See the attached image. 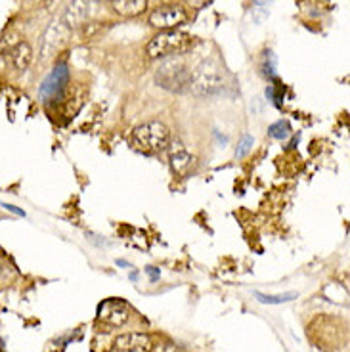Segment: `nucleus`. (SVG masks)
<instances>
[{
    "label": "nucleus",
    "mask_w": 350,
    "mask_h": 352,
    "mask_svg": "<svg viewBox=\"0 0 350 352\" xmlns=\"http://www.w3.org/2000/svg\"><path fill=\"white\" fill-rule=\"evenodd\" d=\"M132 146L144 153H157L168 148L171 144V132L165 123L161 121H149L136 126L131 134Z\"/></svg>",
    "instance_id": "obj_1"
},
{
    "label": "nucleus",
    "mask_w": 350,
    "mask_h": 352,
    "mask_svg": "<svg viewBox=\"0 0 350 352\" xmlns=\"http://www.w3.org/2000/svg\"><path fill=\"white\" fill-rule=\"evenodd\" d=\"M193 36L182 31H165L153 36L146 46V54L151 60H159V58H171V56H180L184 54L188 48H192Z\"/></svg>",
    "instance_id": "obj_2"
},
{
    "label": "nucleus",
    "mask_w": 350,
    "mask_h": 352,
    "mask_svg": "<svg viewBox=\"0 0 350 352\" xmlns=\"http://www.w3.org/2000/svg\"><path fill=\"white\" fill-rule=\"evenodd\" d=\"M224 88V79L220 67L215 62H203L190 75V87L195 96H217Z\"/></svg>",
    "instance_id": "obj_3"
},
{
    "label": "nucleus",
    "mask_w": 350,
    "mask_h": 352,
    "mask_svg": "<svg viewBox=\"0 0 350 352\" xmlns=\"http://www.w3.org/2000/svg\"><path fill=\"white\" fill-rule=\"evenodd\" d=\"M190 75H192V69H188L184 63L168 60V62L161 63L159 69L155 71V82L168 92L180 94L190 87Z\"/></svg>",
    "instance_id": "obj_4"
},
{
    "label": "nucleus",
    "mask_w": 350,
    "mask_h": 352,
    "mask_svg": "<svg viewBox=\"0 0 350 352\" xmlns=\"http://www.w3.org/2000/svg\"><path fill=\"white\" fill-rule=\"evenodd\" d=\"M131 318V307L123 299H105L98 307L96 322L104 327H121Z\"/></svg>",
    "instance_id": "obj_5"
},
{
    "label": "nucleus",
    "mask_w": 350,
    "mask_h": 352,
    "mask_svg": "<svg viewBox=\"0 0 350 352\" xmlns=\"http://www.w3.org/2000/svg\"><path fill=\"white\" fill-rule=\"evenodd\" d=\"M69 82V67L67 63H58L50 75L43 80V87H41V96L44 102H52L58 100L65 92V87Z\"/></svg>",
    "instance_id": "obj_6"
},
{
    "label": "nucleus",
    "mask_w": 350,
    "mask_h": 352,
    "mask_svg": "<svg viewBox=\"0 0 350 352\" xmlns=\"http://www.w3.org/2000/svg\"><path fill=\"white\" fill-rule=\"evenodd\" d=\"M188 14L178 6H163V8L153 10L149 14V25L161 29V31H173L178 25L186 23Z\"/></svg>",
    "instance_id": "obj_7"
},
{
    "label": "nucleus",
    "mask_w": 350,
    "mask_h": 352,
    "mask_svg": "<svg viewBox=\"0 0 350 352\" xmlns=\"http://www.w3.org/2000/svg\"><path fill=\"white\" fill-rule=\"evenodd\" d=\"M153 351V339L148 333H123L115 337L111 351L109 352H151Z\"/></svg>",
    "instance_id": "obj_8"
},
{
    "label": "nucleus",
    "mask_w": 350,
    "mask_h": 352,
    "mask_svg": "<svg viewBox=\"0 0 350 352\" xmlns=\"http://www.w3.org/2000/svg\"><path fill=\"white\" fill-rule=\"evenodd\" d=\"M92 16V0H71L69 6L63 12L62 23L67 29L80 27Z\"/></svg>",
    "instance_id": "obj_9"
},
{
    "label": "nucleus",
    "mask_w": 350,
    "mask_h": 352,
    "mask_svg": "<svg viewBox=\"0 0 350 352\" xmlns=\"http://www.w3.org/2000/svg\"><path fill=\"white\" fill-rule=\"evenodd\" d=\"M69 35V29L63 25L62 21H54L52 25L48 27V31L44 33L43 38V58L48 60L54 52H58L62 48Z\"/></svg>",
    "instance_id": "obj_10"
},
{
    "label": "nucleus",
    "mask_w": 350,
    "mask_h": 352,
    "mask_svg": "<svg viewBox=\"0 0 350 352\" xmlns=\"http://www.w3.org/2000/svg\"><path fill=\"white\" fill-rule=\"evenodd\" d=\"M175 146L176 148H171V168L176 175H188L190 168L193 167V163H195V159L182 144H175Z\"/></svg>",
    "instance_id": "obj_11"
},
{
    "label": "nucleus",
    "mask_w": 350,
    "mask_h": 352,
    "mask_svg": "<svg viewBox=\"0 0 350 352\" xmlns=\"http://www.w3.org/2000/svg\"><path fill=\"white\" fill-rule=\"evenodd\" d=\"M10 60H12V65L18 71H27L31 62H33V50H31V46L25 41L16 43L10 48Z\"/></svg>",
    "instance_id": "obj_12"
},
{
    "label": "nucleus",
    "mask_w": 350,
    "mask_h": 352,
    "mask_svg": "<svg viewBox=\"0 0 350 352\" xmlns=\"http://www.w3.org/2000/svg\"><path fill=\"white\" fill-rule=\"evenodd\" d=\"M111 8L123 18H136L148 8V0H111Z\"/></svg>",
    "instance_id": "obj_13"
},
{
    "label": "nucleus",
    "mask_w": 350,
    "mask_h": 352,
    "mask_svg": "<svg viewBox=\"0 0 350 352\" xmlns=\"http://www.w3.org/2000/svg\"><path fill=\"white\" fill-rule=\"evenodd\" d=\"M254 297L264 302V305H281V302H287V300L297 299V293H283V295H264L261 291H254Z\"/></svg>",
    "instance_id": "obj_14"
},
{
    "label": "nucleus",
    "mask_w": 350,
    "mask_h": 352,
    "mask_svg": "<svg viewBox=\"0 0 350 352\" xmlns=\"http://www.w3.org/2000/svg\"><path fill=\"white\" fill-rule=\"evenodd\" d=\"M268 134L276 140H285L291 134V124L287 121H276V123H272L268 126Z\"/></svg>",
    "instance_id": "obj_15"
},
{
    "label": "nucleus",
    "mask_w": 350,
    "mask_h": 352,
    "mask_svg": "<svg viewBox=\"0 0 350 352\" xmlns=\"http://www.w3.org/2000/svg\"><path fill=\"white\" fill-rule=\"evenodd\" d=\"M253 144H254V138L251 136V134H245L243 138H241V142H239V146H237L236 150V157L241 159L245 157L249 151L253 150Z\"/></svg>",
    "instance_id": "obj_16"
},
{
    "label": "nucleus",
    "mask_w": 350,
    "mask_h": 352,
    "mask_svg": "<svg viewBox=\"0 0 350 352\" xmlns=\"http://www.w3.org/2000/svg\"><path fill=\"white\" fill-rule=\"evenodd\" d=\"M2 207H4L6 211L14 212V214H18V217H25V212L21 211V209H18V207H14V205H8V203H2Z\"/></svg>",
    "instance_id": "obj_17"
},
{
    "label": "nucleus",
    "mask_w": 350,
    "mask_h": 352,
    "mask_svg": "<svg viewBox=\"0 0 350 352\" xmlns=\"http://www.w3.org/2000/svg\"><path fill=\"white\" fill-rule=\"evenodd\" d=\"M210 0H188V4L192 6V8H203V6H207Z\"/></svg>",
    "instance_id": "obj_18"
},
{
    "label": "nucleus",
    "mask_w": 350,
    "mask_h": 352,
    "mask_svg": "<svg viewBox=\"0 0 350 352\" xmlns=\"http://www.w3.org/2000/svg\"><path fill=\"white\" fill-rule=\"evenodd\" d=\"M146 272L149 274V278H151V280H157L159 278V270H155L153 266H148V268H146Z\"/></svg>",
    "instance_id": "obj_19"
},
{
    "label": "nucleus",
    "mask_w": 350,
    "mask_h": 352,
    "mask_svg": "<svg viewBox=\"0 0 350 352\" xmlns=\"http://www.w3.org/2000/svg\"><path fill=\"white\" fill-rule=\"evenodd\" d=\"M163 352H186L184 349H180V346H176V344H166L165 351Z\"/></svg>",
    "instance_id": "obj_20"
},
{
    "label": "nucleus",
    "mask_w": 350,
    "mask_h": 352,
    "mask_svg": "<svg viewBox=\"0 0 350 352\" xmlns=\"http://www.w3.org/2000/svg\"><path fill=\"white\" fill-rule=\"evenodd\" d=\"M253 2L256 4V6H268V4H272L274 0H253Z\"/></svg>",
    "instance_id": "obj_21"
},
{
    "label": "nucleus",
    "mask_w": 350,
    "mask_h": 352,
    "mask_svg": "<svg viewBox=\"0 0 350 352\" xmlns=\"http://www.w3.org/2000/svg\"><path fill=\"white\" fill-rule=\"evenodd\" d=\"M92 2H105V0H92Z\"/></svg>",
    "instance_id": "obj_22"
}]
</instances>
